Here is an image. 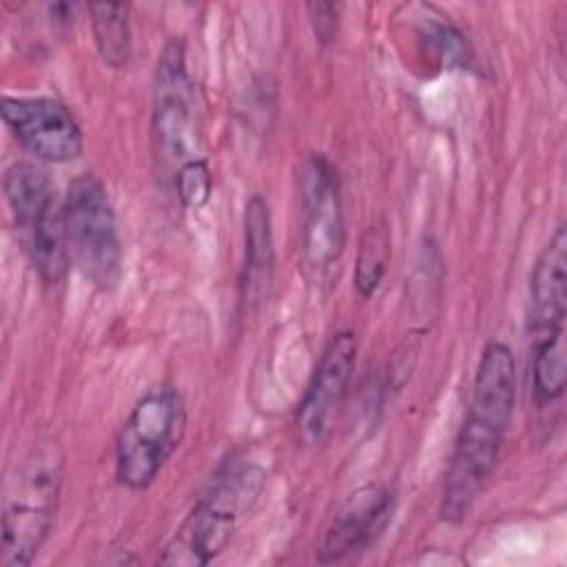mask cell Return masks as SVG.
Returning <instances> with one entry per match:
<instances>
[{
  "mask_svg": "<svg viewBox=\"0 0 567 567\" xmlns=\"http://www.w3.org/2000/svg\"><path fill=\"white\" fill-rule=\"evenodd\" d=\"M173 186L177 193V199L184 208H202L213 193V173L210 166L204 157L193 159L184 164L175 175H173Z\"/></svg>",
  "mask_w": 567,
  "mask_h": 567,
  "instance_id": "obj_17",
  "label": "cell"
},
{
  "mask_svg": "<svg viewBox=\"0 0 567 567\" xmlns=\"http://www.w3.org/2000/svg\"><path fill=\"white\" fill-rule=\"evenodd\" d=\"M312 33L321 47H328L339 31V7L334 2H308L306 4Z\"/></svg>",
  "mask_w": 567,
  "mask_h": 567,
  "instance_id": "obj_18",
  "label": "cell"
},
{
  "mask_svg": "<svg viewBox=\"0 0 567 567\" xmlns=\"http://www.w3.org/2000/svg\"><path fill=\"white\" fill-rule=\"evenodd\" d=\"M275 277V237L268 199L252 193L244 208V261L239 297L248 310L259 308L270 292Z\"/></svg>",
  "mask_w": 567,
  "mask_h": 567,
  "instance_id": "obj_13",
  "label": "cell"
},
{
  "mask_svg": "<svg viewBox=\"0 0 567 567\" xmlns=\"http://www.w3.org/2000/svg\"><path fill=\"white\" fill-rule=\"evenodd\" d=\"M264 478V470L244 456L224 461L157 560L171 567H204L215 560L259 496Z\"/></svg>",
  "mask_w": 567,
  "mask_h": 567,
  "instance_id": "obj_2",
  "label": "cell"
},
{
  "mask_svg": "<svg viewBox=\"0 0 567 567\" xmlns=\"http://www.w3.org/2000/svg\"><path fill=\"white\" fill-rule=\"evenodd\" d=\"M516 408V359L507 343L489 341L478 359L465 416L443 481L441 518H467L492 476Z\"/></svg>",
  "mask_w": 567,
  "mask_h": 567,
  "instance_id": "obj_1",
  "label": "cell"
},
{
  "mask_svg": "<svg viewBox=\"0 0 567 567\" xmlns=\"http://www.w3.org/2000/svg\"><path fill=\"white\" fill-rule=\"evenodd\" d=\"M532 381L540 405H549L563 396L567 381L565 334L532 341Z\"/></svg>",
  "mask_w": 567,
  "mask_h": 567,
  "instance_id": "obj_16",
  "label": "cell"
},
{
  "mask_svg": "<svg viewBox=\"0 0 567 567\" xmlns=\"http://www.w3.org/2000/svg\"><path fill=\"white\" fill-rule=\"evenodd\" d=\"M357 365V337L339 330L326 343L297 410V430L306 445L321 447L332 436Z\"/></svg>",
  "mask_w": 567,
  "mask_h": 567,
  "instance_id": "obj_9",
  "label": "cell"
},
{
  "mask_svg": "<svg viewBox=\"0 0 567 567\" xmlns=\"http://www.w3.org/2000/svg\"><path fill=\"white\" fill-rule=\"evenodd\" d=\"M62 204L71 264L93 286L115 288L122 279L124 250L104 184L95 175L82 173L66 186Z\"/></svg>",
  "mask_w": 567,
  "mask_h": 567,
  "instance_id": "obj_6",
  "label": "cell"
},
{
  "mask_svg": "<svg viewBox=\"0 0 567 567\" xmlns=\"http://www.w3.org/2000/svg\"><path fill=\"white\" fill-rule=\"evenodd\" d=\"M392 257V233L385 217H374L359 237L357 261H354V290L361 299H370L390 266Z\"/></svg>",
  "mask_w": 567,
  "mask_h": 567,
  "instance_id": "obj_15",
  "label": "cell"
},
{
  "mask_svg": "<svg viewBox=\"0 0 567 567\" xmlns=\"http://www.w3.org/2000/svg\"><path fill=\"white\" fill-rule=\"evenodd\" d=\"M64 481V452L55 439L31 445L9 474L2 494V556L4 567H27L55 520Z\"/></svg>",
  "mask_w": 567,
  "mask_h": 567,
  "instance_id": "obj_3",
  "label": "cell"
},
{
  "mask_svg": "<svg viewBox=\"0 0 567 567\" xmlns=\"http://www.w3.org/2000/svg\"><path fill=\"white\" fill-rule=\"evenodd\" d=\"M394 512V492L381 483L354 489L332 514L317 549L321 565L346 560L368 549L385 529Z\"/></svg>",
  "mask_w": 567,
  "mask_h": 567,
  "instance_id": "obj_11",
  "label": "cell"
},
{
  "mask_svg": "<svg viewBox=\"0 0 567 567\" xmlns=\"http://www.w3.org/2000/svg\"><path fill=\"white\" fill-rule=\"evenodd\" d=\"M2 120L35 159L69 164L82 155V131L73 113L53 97H2Z\"/></svg>",
  "mask_w": 567,
  "mask_h": 567,
  "instance_id": "obj_10",
  "label": "cell"
},
{
  "mask_svg": "<svg viewBox=\"0 0 567 567\" xmlns=\"http://www.w3.org/2000/svg\"><path fill=\"white\" fill-rule=\"evenodd\" d=\"M4 197L24 252L47 286H58L71 266L64 204L49 175L31 162H13L4 171Z\"/></svg>",
  "mask_w": 567,
  "mask_h": 567,
  "instance_id": "obj_5",
  "label": "cell"
},
{
  "mask_svg": "<svg viewBox=\"0 0 567 567\" xmlns=\"http://www.w3.org/2000/svg\"><path fill=\"white\" fill-rule=\"evenodd\" d=\"M301 197V261L312 279H323L339 264L346 248L341 184L334 164L310 153L299 171Z\"/></svg>",
  "mask_w": 567,
  "mask_h": 567,
  "instance_id": "obj_8",
  "label": "cell"
},
{
  "mask_svg": "<svg viewBox=\"0 0 567 567\" xmlns=\"http://www.w3.org/2000/svg\"><path fill=\"white\" fill-rule=\"evenodd\" d=\"M567 228L558 224L529 277V339L565 334Z\"/></svg>",
  "mask_w": 567,
  "mask_h": 567,
  "instance_id": "obj_12",
  "label": "cell"
},
{
  "mask_svg": "<svg viewBox=\"0 0 567 567\" xmlns=\"http://www.w3.org/2000/svg\"><path fill=\"white\" fill-rule=\"evenodd\" d=\"M128 11L131 7L126 2L89 4V20L97 55L109 69L115 71L124 69L133 53Z\"/></svg>",
  "mask_w": 567,
  "mask_h": 567,
  "instance_id": "obj_14",
  "label": "cell"
},
{
  "mask_svg": "<svg viewBox=\"0 0 567 567\" xmlns=\"http://www.w3.org/2000/svg\"><path fill=\"white\" fill-rule=\"evenodd\" d=\"M151 135L157 162L175 175L184 164L199 159L197 93L188 75L184 44L173 40L164 47L153 86Z\"/></svg>",
  "mask_w": 567,
  "mask_h": 567,
  "instance_id": "obj_7",
  "label": "cell"
},
{
  "mask_svg": "<svg viewBox=\"0 0 567 567\" xmlns=\"http://www.w3.org/2000/svg\"><path fill=\"white\" fill-rule=\"evenodd\" d=\"M186 403L171 383L146 390L115 436V478L128 489H146L179 447Z\"/></svg>",
  "mask_w": 567,
  "mask_h": 567,
  "instance_id": "obj_4",
  "label": "cell"
}]
</instances>
